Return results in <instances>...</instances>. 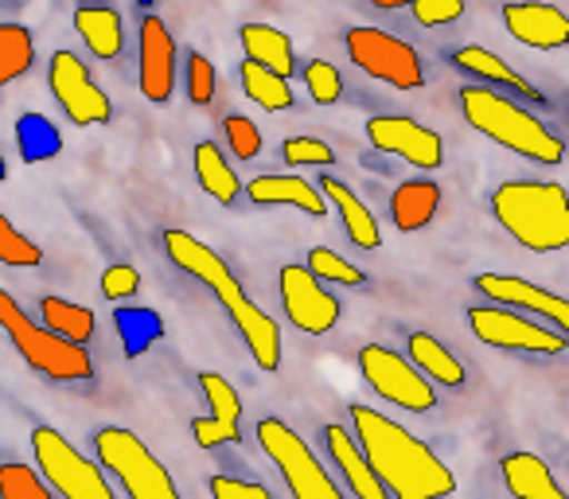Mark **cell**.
Wrapping results in <instances>:
<instances>
[{
	"label": "cell",
	"instance_id": "1",
	"mask_svg": "<svg viewBox=\"0 0 569 499\" xmlns=\"http://www.w3.org/2000/svg\"><path fill=\"white\" fill-rule=\"evenodd\" d=\"M356 445L390 499H449L457 491L452 468L429 449L421 437H413L402 421L387 418L371 406H351Z\"/></svg>",
	"mask_w": 569,
	"mask_h": 499
},
{
	"label": "cell",
	"instance_id": "2",
	"mask_svg": "<svg viewBox=\"0 0 569 499\" xmlns=\"http://www.w3.org/2000/svg\"><path fill=\"white\" fill-rule=\"evenodd\" d=\"M160 242H164V255L176 270H183L188 278H196L199 286L211 289V297L222 305L230 325L242 336L253 363H258L261 371H277V367H281V328H277V320L269 317L266 309H258V305L242 293V281L234 278V270L214 255L211 246L199 242L188 230H164Z\"/></svg>",
	"mask_w": 569,
	"mask_h": 499
},
{
	"label": "cell",
	"instance_id": "3",
	"mask_svg": "<svg viewBox=\"0 0 569 499\" xmlns=\"http://www.w3.org/2000/svg\"><path fill=\"white\" fill-rule=\"evenodd\" d=\"M496 222L535 255H553L569 246V199L553 180H507L491 191Z\"/></svg>",
	"mask_w": 569,
	"mask_h": 499
},
{
	"label": "cell",
	"instance_id": "4",
	"mask_svg": "<svg viewBox=\"0 0 569 499\" xmlns=\"http://www.w3.org/2000/svg\"><path fill=\"white\" fill-rule=\"evenodd\" d=\"M460 113L476 133L503 144L515 157L538 160V164H561V157H566V144L558 133H550L546 121H538L515 98L496 94L488 87H460Z\"/></svg>",
	"mask_w": 569,
	"mask_h": 499
},
{
	"label": "cell",
	"instance_id": "5",
	"mask_svg": "<svg viewBox=\"0 0 569 499\" xmlns=\"http://www.w3.org/2000/svg\"><path fill=\"white\" fill-rule=\"evenodd\" d=\"M0 328L9 332L12 348L20 351L32 371L48 375L56 382H87L94 379V359H90L87 348L79 343H67L59 336H51L43 325H36L32 317H24L17 301H12L4 289H0Z\"/></svg>",
	"mask_w": 569,
	"mask_h": 499
},
{
	"label": "cell",
	"instance_id": "6",
	"mask_svg": "<svg viewBox=\"0 0 569 499\" xmlns=\"http://www.w3.org/2000/svg\"><path fill=\"white\" fill-rule=\"evenodd\" d=\"M98 468L121 483L129 499H180L172 472L157 460V452L126 426H102L94 433Z\"/></svg>",
	"mask_w": 569,
	"mask_h": 499
},
{
	"label": "cell",
	"instance_id": "7",
	"mask_svg": "<svg viewBox=\"0 0 569 499\" xmlns=\"http://www.w3.org/2000/svg\"><path fill=\"white\" fill-rule=\"evenodd\" d=\"M258 445L273 460V468L281 472L284 488L293 491V499H348V491L336 483V476L320 465V457L309 449V441L289 421L261 418Z\"/></svg>",
	"mask_w": 569,
	"mask_h": 499
},
{
	"label": "cell",
	"instance_id": "8",
	"mask_svg": "<svg viewBox=\"0 0 569 499\" xmlns=\"http://www.w3.org/2000/svg\"><path fill=\"white\" fill-rule=\"evenodd\" d=\"M32 452L36 465L43 472V483L56 491L59 499H118L113 483L90 457H82L59 429L36 426L32 429Z\"/></svg>",
	"mask_w": 569,
	"mask_h": 499
},
{
	"label": "cell",
	"instance_id": "9",
	"mask_svg": "<svg viewBox=\"0 0 569 499\" xmlns=\"http://www.w3.org/2000/svg\"><path fill=\"white\" fill-rule=\"evenodd\" d=\"M359 375L390 406H402L410 413H429L437 406V387L395 348H382V343L359 348Z\"/></svg>",
	"mask_w": 569,
	"mask_h": 499
},
{
	"label": "cell",
	"instance_id": "10",
	"mask_svg": "<svg viewBox=\"0 0 569 499\" xmlns=\"http://www.w3.org/2000/svg\"><path fill=\"white\" fill-rule=\"evenodd\" d=\"M468 328L476 332V340L488 343L499 351H519V356H566L569 336L546 328L542 320L519 317V312H507L499 305H476L468 309Z\"/></svg>",
	"mask_w": 569,
	"mask_h": 499
},
{
	"label": "cell",
	"instance_id": "11",
	"mask_svg": "<svg viewBox=\"0 0 569 499\" xmlns=\"http://www.w3.org/2000/svg\"><path fill=\"white\" fill-rule=\"evenodd\" d=\"M348 56L371 79L387 82L395 90H418L426 82V67L413 43L398 40V36L382 32V28H351L348 32Z\"/></svg>",
	"mask_w": 569,
	"mask_h": 499
},
{
	"label": "cell",
	"instance_id": "12",
	"mask_svg": "<svg viewBox=\"0 0 569 499\" xmlns=\"http://www.w3.org/2000/svg\"><path fill=\"white\" fill-rule=\"evenodd\" d=\"M48 87L56 94L59 110L71 118V126L90 129V126H106L113 118V102L94 79H90V67L82 63L74 51H56L48 63Z\"/></svg>",
	"mask_w": 569,
	"mask_h": 499
},
{
	"label": "cell",
	"instance_id": "13",
	"mask_svg": "<svg viewBox=\"0 0 569 499\" xmlns=\"http://www.w3.org/2000/svg\"><path fill=\"white\" fill-rule=\"evenodd\" d=\"M277 293H281V305H284V317L297 332L305 336H328L336 325H340V297L328 293L317 278H312L305 266H281L277 273Z\"/></svg>",
	"mask_w": 569,
	"mask_h": 499
},
{
	"label": "cell",
	"instance_id": "14",
	"mask_svg": "<svg viewBox=\"0 0 569 499\" xmlns=\"http://www.w3.org/2000/svg\"><path fill=\"white\" fill-rule=\"evenodd\" d=\"M137 82H141V94L152 106H168L176 94V74H180V48H176V36L168 32V24L152 12H144L141 28H137Z\"/></svg>",
	"mask_w": 569,
	"mask_h": 499
},
{
	"label": "cell",
	"instance_id": "15",
	"mask_svg": "<svg viewBox=\"0 0 569 499\" xmlns=\"http://www.w3.org/2000/svg\"><path fill=\"white\" fill-rule=\"evenodd\" d=\"M472 286L488 297V305H499L507 312H535L546 328L553 332H569V305L566 297L550 293V289L535 286L527 278H511V273H476Z\"/></svg>",
	"mask_w": 569,
	"mask_h": 499
},
{
	"label": "cell",
	"instance_id": "16",
	"mask_svg": "<svg viewBox=\"0 0 569 499\" xmlns=\"http://www.w3.org/2000/svg\"><path fill=\"white\" fill-rule=\"evenodd\" d=\"M367 141L379 152H390V157H402L406 164L413 168H433L445 164V141L433 133L429 126L413 118H402V113H379V118L367 121Z\"/></svg>",
	"mask_w": 569,
	"mask_h": 499
},
{
	"label": "cell",
	"instance_id": "17",
	"mask_svg": "<svg viewBox=\"0 0 569 499\" xmlns=\"http://www.w3.org/2000/svg\"><path fill=\"white\" fill-rule=\"evenodd\" d=\"M199 390H203L211 413L207 418H191V437L199 449H222V445L242 441V398L227 382V375L203 371L199 375Z\"/></svg>",
	"mask_w": 569,
	"mask_h": 499
},
{
	"label": "cell",
	"instance_id": "18",
	"mask_svg": "<svg viewBox=\"0 0 569 499\" xmlns=\"http://www.w3.org/2000/svg\"><path fill=\"white\" fill-rule=\"evenodd\" d=\"M452 67L465 74H472V87H488V90H507V94L522 98V102H546L542 94H538V87L530 79H522L519 71H515L511 63H503V59L496 56V51L488 48H476V43H468V48H457L452 51Z\"/></svg>",
	"mask_w": 569,
	"mask_h": 499
},
{
	"label": "cell",
	"instance_id": "19",
	"mask_svg": "<svg viewBox=\"0 0 569 499\" xmlns=\"http://www.w3.org/2000/svg\"><path fill=\"white\" fill-rule=\"evenodd\" d=\"M503 24L522 48L558 51L569 43V17L553 4H507Z\"/></svg>",
	"mask_w": 569,
	"mask_h": 499
},
{
	"label": "cell",
	"instance_id": "20",
	"mask_svg": "<svg viewBox=\"0 0 569 499\" xmlns=\"http://www.w3.org/2000/svg\"><path fill=\"white\" fill-rule=\"evenodd\" d=\"M242 191L253 207H293V211L309 214V219H325L328 214L325 196L305 176H253L250 183H242Z\"/></svg>",
	"mask_w": 569,
	"mask_h": 499
},
{
	"label": "cell",
	"instance_id": "21",
	"mask_svg": "<svg viewBox=\"0 0 569 499\" xmlns=\"http://www.w3.org/2000/svg\"><path fill=\"white\" fill-rule=\"evenodd\" d=\"M325 449H328V457H332V465L340 468L351 499H390V491L382 488L379 476L371 472V465H367L363 452H359L351 429L328 421V426H325Z\"/></svg>",
	"mask_w": 569,
	"mask_h": 499
},
{
	"label": "cell",
	"instance_id": "22",
	"mask_svg": "<svg viewBox=\"0 0 569 499\" xmlns=\"http://www.w3.org/2000/svg\"><path fill=\"white\" fill-rule=\"evenodd\" d=\"M317 191L325 196L328 207H336V214H340V222H343V234H348L351 242L363 246V250H375V246L382 242L379 219H375L371 207H367L363 199L348 188V183L336 180V176H320Z\"/></svg>",
	"mask_w": 569,
	"mask_h": 499
},
{
	"label": "cell",
	"instance_id": "23",
	"mask_svg": "<svg viewBox=\"0 0 569 499\" xmlns=\"http://www.w3.org/2000/svg\"><path fill=\"white\" fill-rule=\"evenodd\" d=\"M238 40H242V51H246V63L261 67V71L277 74V79H293L297 71V51H293V40L273 24H242L238 28Z\"/></svg>",
	"mask_w": 569,
	"mask_h": 499
},
{
	"label": "cell",
	"instance_id": "24",
	"mask_svg": "<svg viewBox=\"0 0 569 499\" xmlns=\"http://www.w3.org/2000/svg\"><path fill=\"white\" fill-rule=\"evenodd\" d=\"M499 476H503L507 491L515 499H566V491L553 480L550 465L538 452H507L499 460Z\"/></svg>",
	"mask_w": 569,
	"mask_h": 499
},
{
	"label": "cell",
	"instance_id": "25",
	"mask_svg": "<svg viewBox=\"0 0 569 499\" xmlns=\"http://www.w3.org/2000/svg\"><path fill=\"white\" fill-rule=\"evenodd\" d=\"M74 32L82 36L87 51L102 63L121 59L126 51V24H121L118 9H102V4H79L74 9Z\"/></svg>",
	"mask_w": 569,
	"mask_h": 499
},
{
	"label": "cell",
	"instance_id": "26",
	"mask_svg": "<svg viewBox=\"0 0 569 499\" xmlns=\"http://www.w3.org/2000/svg\"><path fill=\"white\" fill-rule=\"evenodd\" d=\"M441 211V183L433 180H402L390 196V219L402 234L429 227Z\"/></svg>",
	"mask_w": 569,
	"mask_h": 499
},
{
	"label": "cell",
	"instance_id": "27",
	"mask_svg": "<svg viewBox=\"0 0 569 499\" xmlns=\"http://www.w3.org/2000/svg\"><path fill=\"white\" fill-rule=\"evenodd\" d=\"M406 343H410V363L418 367L429 382H437V387H449V390L465 387V379H468L465 363H460V359L452 356V351L445 348L433 332H410V340H406Z\"/></svg>",
	"mask_w": 569,
	"mask_h": 499
},
{
	"label": "cell",
	"instance_id": "28",
	"mask_svg": "<svg viewBox=\"0 0 569 499\" xmlns=\"http://www.w3.org/2000/svg\"><path fill=\"white\" fill-rule=\"evenodd\" d=\"M191 157H196V180H199V188H203L207 196L214 199V203L234 207L238 199H242V180H238V172L230 168V160L222 157L219 144H214V141H199Z\"/></svg>",
	"mask_w": 569,
	"mask_h": 499
},
{
	"label": "cell",
	"instance_id": "29",
	"mask_svg": "<svg viewBox=\"0 0 569 499\" xmlns=\"http://www.w3.org/2000/svg\"><path fill=\"white\" fill-rule=\"evenodd\" d=\"M113 328H118V340L129 359L144 356L152 343L164 340V317L157 309H149V305H118L113 309Z\"/></svg>",
	"mask_w": 569,
	"mask_h": 499
},
{
	"label": "cell",
	"instance_id": "30",
	"mask_svg": "<svg viewBox=\"0 0 569 499\" xmlns=\"http://www.w3.org/2000/svg\"><path fill=\"white\" fill-rule=\"evenodd\" d=\"M40 325L48 328L51 336H59V340H67V343H79V348H87L98 332L94 312H90L87 305L67 301V297H43Z\"/></svg>",
	"mask_w": 569,
	"mask_h": 499
},
{
	"label": "cell",
	"instance_id": "31",
	"mask_svg": "<svg viewBox=\"0 0 569 499\" xmlns=\"http://www.w3.org/2000/svg\"><path fill=\"white\" fill-rule=\"evenodd\" d=\"M17 149L24 157V164H43V160H56L63 152V133L51 118L43 113H20L17 118Z\"/></svg>",
	"mask_w": 569,
	"mask_h": 499
},
{
	"label": "cell",
	"instance_id": "32",
	"mask_svg": "<svg viewBox=\"0 0 569 499\" xmlns=\"http://www.w3.org/2000/svg\"><path fill=\"white\" fill-rule=\"evenodd\" d=\"M238 82H242L246 98L258 102L266 113L293 110V87H289L284 79H277V74L261 71V67H253V63H242L238 67Z\"/></svg>",
	"mask_w": 569,
	"mask_h": 499
},
{
	"label": "cell",
	"instance_id": "33",
	"mask_svg": "<svg viewBox=\"0 0 569 499\" xmlns=\"http://www.w3.org/2000/svg\"><path fill=\"white\" fill-rule=\"evenodd\" d=\"M36 63V43L24 24H0V87L24 79Z\"/></svg>",
	"mask_w": 569,
	"mask_h": 499
},
{
	"label": "cell",
	"instance_id": "34",
	"mask_svg": "<svg viewBox=\"0 0 569 499\" xmlns=\"http://www.w3.org/2000/svg\"><path fill=\"white\" fill-rule=\"evenodd\" d=\"M43 262V250L24 234L20 227H12V219L0 211V266L12 270H36Z\"/></svg>",
	"mask_w": 569,
	"mask_h": 499
},
{
	"label": "cell",
	"instance_id": "35",
	"mask_svg": "<svg viewBox=\"0 0 569 499\" xmlns=\"http://www.w3.org/2000/svg\"><path fill=\"white\" fill-rule=\"evenodd\" d=\"M0 499H56V491L43 483V476L32 465L4 460L0 465Z\"/></svg>",
	"mask_w": 569,
	"mask_h": 499
},
{
	"label": "cell",
	"instance_id": "36",
	"mask_svg": "<svg viewBox=\"0 0 569 499\" xmlns=\"http://www.w3.org/2000/svg\"><path fill=\"white\" fill-rule=\"evenodd\" d=\"M305 270H309L320 286H325V281H336V286H363V281H367V273L359 270V266H351L348 258H340L336 250H328V246L309 250V262H305Z\"/></svg>",
	"mask_w": 569,
	"mask_h": 499
},
{
	"label": "cell",
	"instance_id": "37",
	"mask_svg": "<svg viewBox=\"0 0 569 499\" xmlns=\"http://www.w3.org/2000/svg\"><path fill=\"white\" fill-rule=\"evenodd\" d=\"M183 90H188V102L199 106V110L214 102L219 74H214L211 59H207L203 51H188V59H183Z\"/></svg>",
	"mask_w": 569,
	"mask_h": 499
},
{
	"label": "cell",
	"instance_id": "38",
	"mask_svg": "<svg viewBox=\"0 0 569 499\" xmlns=\"http://www.w3.org/2000/svg\"><path fill=\"white\" fill-rule=\"evenodd\" d=\"M305 87H309L317 106H336L343 94V74L336 71V63H328V59H309V63H305Z\"/></svg>",
	"mask_w": 569,
	"mask_h": 499
},
{
	"label": "cell",
	"instance_id": "39",
	"mask_svg": "<svg viewBox=\"0 0 569 499\" xmlns=\"http://www.w3.org/2000/svg\"><path fill=\"white\" fill-rule=\"evenodd\" d=\"M222 129H227V149L234 152L238 160H253L261 152V129L253 126L250 118H242V113H230L227 121H222Z\"/></svg>",
	"mask_w": 569,
	"mask_h": 499
},
{
	"label": "cell",
	"instance_id": "40",
	"mask_svg": "<svg viewBox=\"0 0 569 499\" xmlns=\"http://www.w3.org/2000/svg\"><path fill=\"white\" fill-rule=\"evenodd\" d=\"M281 157L289 164H317V168H328L336 160L332 144H325L320 137H289L281 141Z\"/></svg>",
	"mask_w": 569,
	"mask_h": 499
},
{
	"label": "cell",
	"instance_id": "41",
	"mask_svg": "<svg viewBox=\"0 0 569 499\" xmlns=\"http://www.w3.org/2000/svg\"><path fill=\"white\" fill-rule=\"evenodd\" d=\"M207 491L211 499H273V491L258 480H238V476H211L207 480Z\"/></svg>",
	"mask_w": 569,
	"mask_h": 499
},
{
	"label": "cell",
	"instance_id": "42",
	"mask_svg": "<svg viewBox=\"0 0 569 499\" xmlns=\"http://www.w3.org/2000/svg\"><path fill=\"white\" fill-rule=\"evenodd\" d=\"M465 17V0H413V20L421 28H445Z\"/></svg>",
	"mask_w": 569,
	"mask_h": 499
},
{
	"label": "cell",
	"instance_id": "43",
	"mask_svg": "<svg viewBox=\"0 0 569 499\" xmlns=\"http://www.w3.org/2000/svg\"><path fill=\"white\" fill-rule=\"evenodd\" d=\"M137 289H141V273L133 266H110L102 273V297H110V301H126Z\"/></svg>",
	"mask_w": 569,
	"mask_h": 499
},
{
	"label": "cell",
	"instance_id": "44",
	"mask_svg": "<svg viewBox=\"0 0 569 499\" xmlns=\"http://www.w3.org/2000/svg\"><path fill=\"white\" fill-rule=\"evenodd\" d=\"M9 180V164H4V152H0V183Z\"/></svg>",
	"mask_w": 569,
	"mask_h": 499
}]
</instances>
